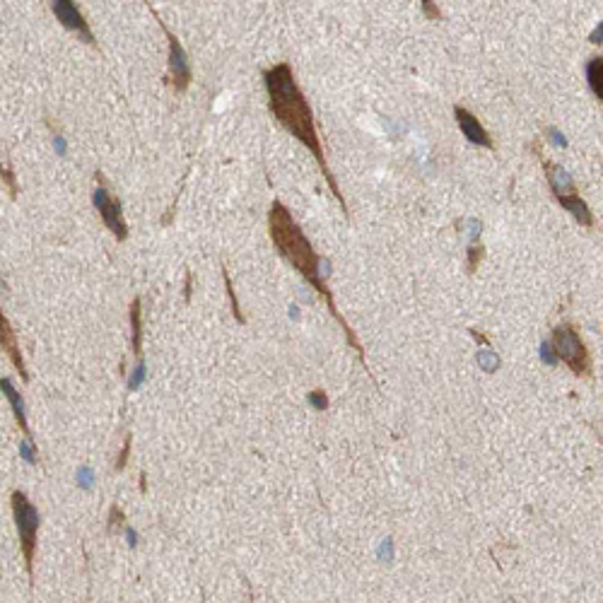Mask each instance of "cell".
<instances>
[{
	"mask_svg": "<svg viewBox=\"0 0 603 603\" xmlns=\"http://www.w3.org/2000/svg\"><path fill=\"white\" fill-rule=\"evenodd\" d=\"M586 83H589V90L596 99H603V58L594 56L589 63H586Z\"/></svg>",
	"mask_w": 603,
	"mask_h": 603,
	"instance_id": "obj_13",
	"label": "cell"
},
{
	"mask_svg": "<svg viewBox=\"0 0 603 603\" xmlns=\"http://www.w3.org/2000/svg\"><path fill=\"white\" fill-rule=\"evenodd\" d=\"M420 5H422V13H425V20H432V22L444 20V13L437 5V0H420Z\"/></svg>",
	"mask_w": 603,
	"mask_h": 603,
	"instance_id": "obj_18",
	"label": "cell"
},
{
	"mask_svg": "<svg viewBox=\"0 0 603 603\" xmlns=\"http://www.w3.org/2000/svg\"><path fill=\"white\" fill-rule=\"evenodd\" d=\"M309 403H314V408H319V410L328 408V398H326V394L321 389H317V391H312V394H309Z\"/></svg>",
	"mask_w": 603,
	"mask_h": 603,
	"instance_id": "obj_19",
	"label": "cell"
},
{
	"mask_svg": "<svg viewBox=\"0 0 603 603\" xmlns=\"http://www.w3.org/2000/svg\"><path fill=\"white\" fill-rule=\"evenodd\" d=\"M157 22H160L162 32H165V36H167V46H169V58H167V85H169L174 92L181 95V92L188 90V85H191V80H193L191 63H188V56H186V51H183L181 41L172 34L169 27L162 20H157Z\"/></svg>",
	"mask_w": 603,
	"mask_h": 603,
	"instance_id": "obj_6",
	"label": "cell"
},
{
	"mask_svg": "<svg viewBox=\"0 0 603 603\" xmlns=\"http://www.w3.org/2000/svg\"><path fill=\"white\" fill-rule=\"evenodd\" d=\"M128 539H130V548H135V543H138V536L133 534V529H128Z\"/></svg>",
	"mask_w": 603,
	"mask_h": 603,
	"instance_id": "obj_26",
	"label": "cell"
},
{
	"mask_svg": "<svg viewBox=\"0 0 603 603\" xmlns=\"http://www.w3.org/2000/svg\"><path fill=\"white\" fill-rule=\"evenodd\" d=\"M128 456H130V434H126V442H123V449H121V454H118V459H116V471L126 469Z\"/></svg>",
	"mask_w": 603,
	"mask_h": 603,
	"instance_id": "obj_21",
	"label": "cell"
},
{
	"mask_svg": "<svg viewBox=\"0 0 603 603\" xmlns=\"http://www.w3.org/2000/svg\"><path fill=\"white\" fill-rule=\"evenodd\" d=\"M454 118H456L461 133L466 135V140H469V143L478 145V148H485V150H495V140H492V135L487 133L485 128H483V123L478 121V118L469 111V109L456 104L454 106Z\"/></svg>",
	"mask_w": 603,
	"mask_h": 603,
	"instance_id": "obj_8",
	"label": "cell"
},
{
	"mask_svg": "<svg viewBox=\"0 0 603 603\" xmlns=\"http://www.w3.org/2000/svg\"><path fill=\"white\" fill-rule=\"evenodd\" d=\"M97 181H99V186H97L95 193H92V203H95L97 213H99L102 222L106 225V230L111 232L113 237H116V242H126V239H128V225H126V220H123L121 200L113 198V195L109 193L106 181H104V176H102V172H97Z\"/></svg>",
	"mask_w": 603,
	"mask_h": 603,
	"instance_id": "obj_5",
	"label": "cell"
},
{
	"mask_svg": "<svg viewBox=\"0 0 603 603\" xmlns=\"http://www.w3.org/2000/svg\"><path fill=\"white\" fill-rule=\"evenodd\" d=\"M268 235H270V242H273L275 249H278L280 256L285 258L287 263H290L292 268H295L297 273H300L302 278L307 280L309 285H312L314 290H317L319 295L324 297V302H326V307H328L331 317H333L335 321H338L340 328H343L347 345H350L352 350L357 352V360H360V365L365 367L367 374H369L365 350H362V345H360V340H357L355 331L350 328V324L345 321L343 314H340L338 307H335V300H333V295H331L328 285L324 282L326 270H321V263H324L321 256L314 251L312 242H309L307 235H304V230L297 225V220L292 217V213L280 203L278 198L270 203V210H268ZM369 377H372V374H369Z\"/></svg>",
	"mask_w": 603,
	"mask_h": 603,
	"instance_id": "obj_2",
	"label": "cell"
},
{
	"mask_svg": "<svg viewBox=\"0 0 603 603\" xmlns=\"http://www.w3.org/2000/svg\"><path fill=\"white\" fill-rule=\"evenodd\" d=\"M0 179L5 181V186H8L10 191V198H18L20 193V186H18V179H15V172L10 169V167H5L3 162H0Z\"/></svg>",
	"mask_w": 603,
	"mask_h": 603,
	"instance_id": "obj_17",
	"label": "cell"
},
{
	"mask_svg": "<svg viewBox=\"0 0 603 603\" xmlns=\"http://www.w3.org/2000/svg\"><path fill=\"white\" fill-rule=\"evenodd\" d=\"M263 85L265 92H268V109L270 113L275 116V121L280 123L292 138H297L300 143L314 155L319 169H321L326 183H328L333 198L338 200L340 210H343L345 220H350V213H347V203L340 193V186L335 181L333 172H331L328 162H326V152L321 145V138H319L317 123H314V111L309 106V99L304 97V92L300 90L295 80V73H292L290 63H278L273 68L263 70Z\"/></svg>",
	"mask_w": 603,
	"mask_h": 603,
	"instance_id": "obj_1",
	"label": "cell"
},
{
	"mask_svg": "<svg viewBox=\"0 0 603 603\" xmlns=\"http://www.w3.org/2000/svg\"><path fill=\"white\" fill-rule=\"evenodd\" d=\"M555 200L562 205L564 210H567L569 215L574 217V220L579 222V225L584 227H594V213H591V208L582 200V195H579V191H569V193H560L555 195Z\"/></svg>",
	"mask_w": 603,
	"mask_h": 603,
	"instance_id": "obj_10",
	"label": "cell"
},
{
	"mask_svg": "<svg viewBox=\"0 0 603 603\" xmlns=\"http://www.w3.org/2000/svg\"><path fill=\"white\" fill-rule=\"evenodd\" d=\"M601 34H603V22H599V25H596V29L591 32L589 41H591V43H601V41H603V39H601Z\"/></svg>",
	"mask_w": 603,
	"mask_h": 603,
	"instance_id": "obj_24",
	"label": "cell"
},
{
	"mask_svg": "<svg viewBox=\"0 0 603 603\" xmlns=\"http://www.w3.org/2000/svg\"><path fill=\"white\" fill-rule=\"evenodd\" d=\"M20 454H22V459H27L29 464H36V461H39V456H36V452H34V444H32V439H27V442L20 444Z\"/></svg>",
	"mask_w": 603,
	"mask_h": 603,
	"instance_id": "obj_20",
	"label": "cell"
},
{
	"mask_svg": "<svg viewBox=\"0 0 603 603\" xmlns=\"http://www.w3.org/2000/svg\"><path fill=\"white\" fill-rule=\"evenodd\" d=\"M10 504H13V517L15 526H18V539H20V550L22 560H25V569L29 582L34 584V555H36V536H39V509L34 507L29 497L22 490H15L10 495Z\"/></svg>",
	"mask_w": 603,
	"mask_h": 603,
	"instance_id": "obj_3",
	"label": "cell"
},
{
	"mask_svg": "<svg viewBox=\"0 0 603 603\" xmlns=\"http://www.w3.org/2000/svg\"><path fill=\"white\" fill-rule=\"evenodd\" d=\"M548 133L553 135V143H557V145H560V148H567V140L562 138V133H557L555 128H548Z\"/></svg>",
	"mask_w": 603,
	"mask_h": 603,
	"instance_id": "obj_23",
	"label": "cell"
},
{
	"mask_svg": "<svg viewBox=\"0 0 603 603\" xmlns=\"http://www.w3.org/2000/svg\"><path fill=\"white\" fill-rule=\"evenodd\" d=\"M483 258H485V247L476 239V242L469 247V251H466V273L473 275L478 270V265L483 263Z\"/></svg>",
	"mask_w": 603,
	"mask_h": 603,
	"instance_id": "obj_15",
	"label": "cell"
},
{
	"mask_svg": "<svg viewBox=\"0 0 603 603\" xmlns=\"http://www.w3.org/2000/svg\"><path fill=\"white\" fill-rule=\"evenodd\" d=\"M0 347H3V352L8 355V360L13 362L15 372L20 374L22 382H29V372H27L25 357H22L18 333H15V328L10 326L8 317L3 314V309H0Z\"/></svg>",
	"mask_w": 603,
	"mask_h": 603,
	"instance_id": "obj_9",
	"label": "cell"
},
{
	"mask_svg": "<svg viewBox=\"0 0 603 603\" xmlns=\"http://www.w3.org/2000/svg\"><path fill=\"white\" fill-rule=\"evenodd\" d=\"M186 302H191V275H186Z\"/></svg>",
	"mask_w": 603,
	"mask_h": 603,
	"instance_id": "obj_25",
	"label": "cell"
},
{
	"mask_svg": "<svg viewBox=\"0 0 603 603\" xmlns=\"http://www.w3.org/2000/svg\"><path fill=\"white\" fill-rule=\"evenodd\" d=\"M51 13L70 34H75L80 41L90 43V46H97L95 34H92L90 25H87L85 15L80 13V8L75 5V0H51Z\"/></svg>",
	"mask_w": 603,
	"mask_h": 603,
	"instance_id": "obj_7",
	"label": "cell"
},
{
	"mask_svg": "<svg viewBox=\"0 0 603 603\" xmlns=\"http://www.w3.org/2000/svg\"><path fill=\"white\" fill-rule=\"evenodd\" d=\"M0 391H3L5 398L10 401V408H13V415H15V420H18V427L25 432L27 439H32V430H29V425H27V415H25V401H22L20 391L15 389L13 379H8V377L0 379Z\"/></svg>",
	"mask_w": 603,
	"mask_h": 603,
	"instance_id": "obj_11",
	"label": "cell"
},
{
	"mask_svg": "<svg viewBox=\"0 0 603 603\" xmlns=\"http://www.w3.org/2000/svg\"><path fill=\"white\" fill-rule=\"evenodd\" d=\"M536 157H539L541 165H543V169H546V179H548V183H550V188H553V195L577 191V186H574L572 176H569V174L564 172V167L553 165V162H548L546 157H541V155H536Z\"/></svg>",
	"mask_w": 603,
	"mask_h": 603,
	"instance_id": "obj_12",
	"label": "cell"
},
{
	"mask_svg": "<svg viewBox=\"0 0 603 603\" xmlns=\"http://www.w3.org/2000/svg\"><path fill=\"white\" fill-rule=\"evenodd\" d=\"M123 521V514H121V509L118 507H111V519H109V534H111V529H113V524H121Z\"/></svg>",
	"mask_w": 603,
	"mask_h": 603,
	"instance_id": "obj_22",
	"label": "cell"
},
{
	"mask_svg": "<svg viewBox=\"0 0 603 603\" xmlns=\"http://www.w3.org/2000/svg\"><path fill=\"white\" fill-rule=\"evenodd\" d=\"M130 328H133V355L140 360V350H143V312H140V300L135 297L130 302Z\"/></svg>",
	"mask_w": 603,
	"mask_h": 603,
	"instance_id": "obj_14",
	"label": "cell"
},
{
	"mask_svg": "<svg viewBox=\"0 0 603 603\" xmlns=\"http://www.w3.org/2000/svg\"><path fill=\"white\" fill-rule=\"evenodd\" d=\"M222 280H225V287H227V297H230V304H232V314H235V319H237L239 324H247V319H244L242 309H239L235 287H232V280H230V273H227V268H222Z\"/></svg>",
	"mask_w": 603,
	"mask_h": 603,
	"instance_id": "obj_16",
	"label": "cell"
},
{
	"mask_svg": "<svg viewBox=\"0 0 603 603\" xmlns=\"http://www.w3.org/2000/svg\"><path fill=\"white\" fill-rule=\"evenodd\" d=\"M553 350H555L557 360H562L574 377H591L589 347L572 324H557L553 328Z\"/></svg>",
	"mask_w": 603,
	"mask_h": 603,
	"instance_id": "obj_4",
	"label": "cell"
}]
</instances>
